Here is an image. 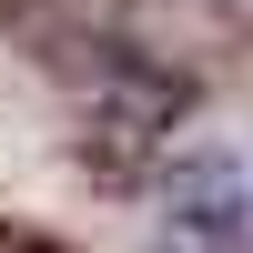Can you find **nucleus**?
Wrapping results in <instances>:
<instances>
[{
  "instance_id": "f257e3e1",
  "label": "nucleus",
  "mask_w": 253,
  "mask_h": 253,
  "mask_svg": "<svg viewBox=\"0 0 253 253\" xmlns=\"http://www.w3.org/2000/svg\"><path fill=\"white\" fill-rule=\"evenodd\" d=\"M162 203H172V233H193L203 253H243V162L233 152H172L162 172Z\"/></svg>"
}]
</instances>
